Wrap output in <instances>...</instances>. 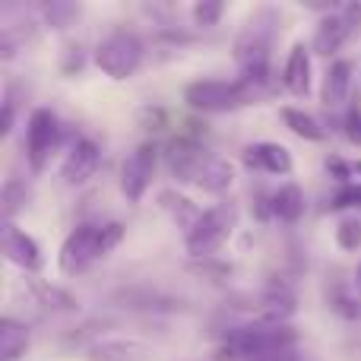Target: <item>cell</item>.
<instances>
[{
	"instance_id": "26",
	"label": "cell",
	"mask_w": 361,
	"mask_h": 361,
	"mask_svg": "<svg viewBox=\"0 0 361 361\" xmlns=\"http://www.w3.org/2000/svg\"><path fill=\"white\" fill-rule=\"evenodd\" d=\"M336 244L339 250H345V254H355L361 250V219H343V222L336 225Z\"/></svg>"
},
{
	"instance_id": "12",
	"label": "cell",
	"mask_w": 361,
	"mask_h": 361,
	"mask_svg": "<svg viewBox=\"0 0 361 361\" xmlns=\"http://www.w3.org/2000/svg\"><path fill=\"white\" fill-rule=\"evenodd\" d=\"M99 165H102V146L92 137H80L61 162V180L67 187H80L99 171Z\"/></svg>"
},
{
	"instance_id": "20",
	"label": "cell",
	"mask_w": 361,
	"mask_h": 361,
	"mask_svg": "<svg viewBox=\"0 0 361 361\" xmlns=\"http://www.w3.org/2000/svg\"><path fill=\"white\" fill-rule=\"evenodd\" d=\"M279 118H282V124H286L298 140H305V143H324V140H326V127L320 124L314 114L301 111V108L282 105L279 108Z\"/></svg>"
},
{
	"instance_id": "25",
	"label": "cell",
	"mask_w": 361,
	"mask_h": 361,
	"mask_svg": "<svg viewBox=\"0 0 361 361\" xmlns=\"http://www.w3.org/2000/svg\"><path fill=\"white\" fill-rule=\"evenodd\" d=\"M187 269H190L193 276H203L206 282H216V286H222V282L231 279V263H222L216 260V257H206V260H190L187 263Z\"/></svg>"
},
{
	"instance_id": "11",
	"label": "cell",
	"mask_w": 361,
	"mask_h": 361,
	"mask_svg": "<svg viewBox=\"0 0 361 361\" xmlns=\"http://www.w3.org/2000/svg\"><path fill=\"white\" fill-rule=\"evenodd\" d=\"M361 25V4H343L336 13L324 16L314 29V38H311V51L317 57H333L345 42L349 35Z\"/></svg>"
},
{
	"instance_id": "32",
	"label": "cell",
	"mask_w": 361,
	"mask_h": 361,
	"mask_svg": "<svg viewBox=\"0 0 361 361\" xmlns=\"http://www.w3.org/2000/svg\"><path fill=\"white\" fill-rule=\"evenodd\" d=\"M326 171H330V175L339 180V187L355 184V171H352V162H345V159H339V156H330V159H326Z\"/></svg>"
},
{
	"instance_id": "29",
	"label": "cell",
	"mask_w": 361,
	"mask_h": 361,
	"mask_svg": "<svg viewBox=\"0 0 361 361\" xmlns=\"http://www.w3.org/2000/svg\"><path fill=\"white\" fill-rule=\"evenodd\" d=\"M76 13H80V6H73V4H48L44 6V23L51 29H67L76 19Z\"/></svg>"
},
{
	"instance_id": "23",
	"label": "cell",
	"mask_w": 361,
	"mask_h": 361,
	"mask_svg": "<svg viewBox=\"0 0 361 361\" xmlns=\"http://www.w3.org/2000/svg\"><path fill=\"white\" fill-rule=\"evenodd\" d=\"M29 200H32V190L23 184V180L19 178L6 180L4 190H0V212H4V222H13V216L29 206Z\"/></svg>"
},
{
	"instance_id": "18",
	"label": "cell",
	"mask_w": 361,
	"mask_h": 361,
	"mask_svg": "<svg viewBox=\"0 0 361 361\" xmlns=\"http://www.w3.org/2000/svg\"><path fill=\"white\" fill-rule=\"evenodd\" d=\"M269 206H273V219L286 225H295L307 209V200H305V190L298 184H282L276 193H269Z\"/></svg>"
},
{
	"instance_id": "15",
	"label": "cell",
	"mask_w": 361,
	"mask_h": 361,
	"mask_svg": "<svg viewBox=\"0 0 361 361\" xmlns=\"http://www.w3.org/2000/svg\"><path fill=\"white\" fill-rule=\"evenodd\" d=\"M311 54H314L311 44L295 42L286 63H282V86L295 99H305L311 92Z\"/></svg>"
},
{
	"instance_id": "17",
	"label": "cell",
	"mask_w": 361,
	"mask_h": 361,
	"mask_svg": "<svg viewBox=\"0 0 361 361\" xmlns=\"http://www.w3.org/2000/svg\"><path fill=\"white\" fill-rule=\"evenodd\" d=\"M159 209L165 212V216L171 219V222L178 225L180 231H184V238L190 235L193 228L200 225V219H203L206 209H200L197 203H193L187 193L180 190H171V187H165V190H159Z\"/></svg>"
},
{
	"instance_id": "19",
	"label": "cell",
	"mask_w": 361,
	"mask_h": 361,
	"mask_svg": "<svg viewBox=\"0 0 361 361\" xmlns=\"http://www.w3.org/2000/svg\"><path fill=\"white\" fill-rule=\"evenodd\" d=\"M29 292H32V298H35V305H42L44 311H54V314H76L80 311V301H76L67 288L51 286V282L35 279V276L29 279Z\"/></svg>"
},
{
	"instance_id": "13",
	"label": "cell",
	"mask_w": 361,
	"mask_h": 361,
	"mask_svg": "<svg viewBox=\"0 0 361 361\" xmlns=\"http://www.w3.org/2000/svg\"><path fill=\"white\" fill-rule=\"evenodd\" d=\"M241 159L250 171H263V175H276V178H288L295 169L292 152H288L282 143H269V140L244 146Z\"/></svg>"
},
{
	"instance_id": "1",
	"label": "cell",
	"mask_w": 361,
	"mask_h": 361,
	"mask_svg": "<svg viewBox=\"0 0 361 361\" xmlns=\"http://www.w3.org/2000/svg\"><path fill=\"white\" fill-rule=\"evenodd\" d=\"M165 162H169V171L180 184H190L203 193H225L235 184L231 162H225L222 156H212L193 137L171 140L169 152H165Z\"/></svg>"
},
{
	"instance_id": "24",
	"label": "cell",
	"mask_w": 361,
	"mask_h": 361,
	"mask_svg": "<svg viewBox=\"0 0 361 361\" xmlns=\"http://www.w3.org/2000/svg\"><path fill=\"white\" fill-rule=\"evenodd\" d=\"M326 301H330V311H336L343 320H358L361 317V298L355 292H349L345 286H333Z\"/></svg>"
},
{
	"instance_id": "34",
	"label": "cell",
	"mask_w": 361,
	"mask_h": 361,
	"mask_svg": "<svg viewBox=\"0 0 361 361\" xmlns=\"http://www.w3.org/2000/svg\"><path fill=\"white\" fill-rule=\"evenodd\" d=\"M95 326H99V324H92V326H86V330H92V333H89V343H99V330H95ZM63 343H67V345H82V333H70V336L67 339H63ZM92 345H89V349H92Z\"/></svg>"
},
{
	"instance_id": "31",
	"label": "cell",
	"mask_w": 361,
	"mask_h": 361,
	"mask_svg": "<svg viewBox=\"0 0 361 361\" xmlns=\"http://www.w3.org/2000/svg\"><path fill=\"white\" fill-rule=\"evenodd\" d=\"M82 63H86V54H82V44L80 42H70L67 48H63V54H61V73L63 76H76L82 70Z\"/></svg>"
},
{
	"instance_id": "36",
	"label": "cell",
	"mask_w": 361,
	"mask_h": 361,
	"mask_svg": "<svg viewBox=\"0 0 361 361\" xmlns=\"http://www.w3.org/2000/svg\"><path fill=\"white\" fill-rule=\"evenodd\" d=\"M355 292H358V298H361V263H358V269H355Z\"/></svg>"
},
{
	"instance_id": "4",
	"label": "cell",
	"mask_w": 361,
	"mask_h": 361,
	"mask_svg": "<svg viewBox=\"0 0 361 361\" xmlns=\"http://www.w3.org/2000/svg\"><path fill=\"white\" fill-rule=\"evenodd\" d=\"M298 349V330L286 326H263V324H241L231 326L216 349V361H257L276 352Z\"/></svg>"
},
{
	"instance_id": "2",
	"label": "cell",
	"mask_w": 361,
	"mask_h": 361,
	"mask_svg": "<svg viewBox=\"0 0 361 361\" xmlns=\"http://www.w3.org/2000/svg\"><path fill=\"white\" fill-rule=\"evenodd\" d=\"M276 16L273 6H260L254 16L244 23V29L235 38V63L241 70V80L269 92V51H273L276 35Z\"/></svg>"
},
{
	"instance_id": "14",
	"label": "cell",
	"mask_w": 361,
	"mask_h": 361,
	"mask_svg": "<svg viewBox=\"0 0 361 361\" xmlns=\"http://www.w3.org/2000/svg\"><path fill=\"white\" fill-rule=\"evenodd\" d=\"M4 257L29 276H35L44 263L38 241L32 235H25L23 228H16L13 222H4Z\"/></svg>"
},
{
	"instance_id": "27",
	"label": "cell",
	"mask_w": 361,
	"mask_h": 361,
	"mask_svg": "<svg viewBox=\"0 0 361 361\" xmlns=\"http://www.w3.org/2000/svg\"><path fill=\"white\" fill-rule=\"evenodd\" d=\"M222 13H225V4H219V0H200V4L190 6L193 25H200V29H212V25H219Z\"/></svg>"
},
{
	"instance_id": "5",
	"label": "cell",
	"mask_w": 361,
	"mask_h": 361,
	"mask_svg": "<svg viewBox=\"0 0 361 361\" xmlns=\"http://www.w3.org/2000/svg\"><path fill=\"white\" fill-rule=\"evenodd\" d=\"M267 95V89L254 86V82L241 80H193L184 89V102L187 108L200 114H225V111H241L250 108Z\"/></svg>"
},
{
	"instance_id": "28",
	"label": "cell",
	"mask_w": 361,
	"mask_h": 361,
	"mask_svg": "<svg viewBox=\"0 0 361 361\" xmlns=\"http://www.w3.org/2000/svg\"><path fill=\"white\" fill-rule=\"evenodd\" d=\"M343 133L352 146L361 149V102L358 99H352L349 108L343 111Z\"/></svg>"
},
{
	"instance_id": "37",
	"label": "cell",
	"mask_w": 361,
	"mask_h": 361,
	"mask_svg": "<svg viewBox=\"0 0 361 361\" xmlns=\"http://www.w3.org/2000/svg\"><path fill=\"white\" fill-rule=\"evenodd\" d=\"M352 171H355V178H361V159L358 162H352Z\"/></svg>"
},
{
	"instance_id": "22",
	"label": "cell",
	"mask_w": 361,
	"mask_h": 361,
	"mask_svg": "<svg viewBox=\"0 0 361 361\" xmlns=\"http://www.w3.org/2000/svg\"><path fill=\"white\" fill-rule=\"evenodd\" d=\"M143 355V345L140 343H124V339H102V343H95L92 349L86 352L89 361H133Z\"/></svg>"
},
{
	"instance_id": "10",
	"label": "cell",
	"mask_w": 361,
	"mask_h": 361,
	"mask_svg": "<svg viewBox=\"0 0 361 361\" xmlns=\"http://www.w3.org/2000/svg\"><path fill=\"white\" fill-rule=\"evenodd\" d=\"M159 165V146L156 143H140L127 152L124 165H121V193L127 203H143L146 190H149L152 178H156Z\"/></svg>"
},
{
	"instance_id": "16",
	"label": "cell",
	"mask_w": 361,
	"mask_h": 361,
	"mask_svg": "<svg viewBox=\"0 0 361 361\" xmlns=\"http://www.w3.org/2000/svg\"><path fill=\"white\" fill-rule=\"evenodd\" d=\"M352 61H333L326 67L324 76V89H320V102H324L326 111H345L349 108V89H352Z\"/></svg>"
},
{
	"instance_id": "35",
	"label": "cell",
	"mask_w": 361,
	"mask_h": 361,
	"mask_svg": "<svg viewBox=\"0 0 361 361\" xmlns=\"http://www.w3.org/2000/svg\"><path fill=\"white\" fill-rule=\"evenodd\" d=\"M257 361H298V352H276V355H263Z\"/></svg>"
},
{
	"instance_id": "21",
	"label": "cell",
	"mask_w": 361,
	"mask_h": 361,
	"mask_svg": "<svg viewBox=\"0 0 361 361\" xmlns=\"http://www.w3.org/2000/svg\"><path fill=\"white\" fill-rule=\"evenodd\" d=\"M29 352V326L16 317L0 320V361H19Z\"/></svg>"
},
{
	"instance_id": "6",
	"label": "cell",
	"mask_w": 361,
	"mask_h": 361,
	"mask_svg": "<svg viewBox=\"0 0 361 361\" xmlns=\"http://www.w3.org/2000/svg\"><path fill=\"white\" fill-rule=\"evenodd\" d=\"M225 307L241 314L247 324H263V326H286L298 311L292 292H286L279 286H263L257 292H235L228 295Z\"/></svg>"
},
{
	"instance_id": "8",
	"label": "cell",
	"mask_w": 361,
	"mask_h": 361,
	"mask_svg": "<svg viewBox=\"0 0 361 361\" xmlns=\"http://www.w3.org/2000/svg\"><path fill=\"white\" fill-rule=\"evenodd\" d=\"M238 225V209L231 203H216L203 212L200 225L184 238V247L190 254V260H206V257H216V250L222 247L231 238Z\"/></svg>"
},
{
	"instance_id": "7",
	"label": "cell",
	"mask_w": 361,
	"mask_h": 361,
	"mask_svg": "<svg viewBox=\"0 0 361 361\" xmlns=\"http://www.w3.org/2000/svg\"><path fill=\"white\" fill-rule=\"evenodd\" d=\"M92 61L108 80H130L143 63V42L133 32L118 29L95 44Z\"/></svg>"
},
{
	"instance_id": "30",
	"label": "cell",
	"mask_w": 361,
	"mask_h": 361,
	"mask_svg": "<svg viewBox=\"0 0 361 361\" xmlns=\"http://www.w3.org/2000/svg\"><path fill=\"white\" fill-rule=\"evenodd\" d=\"M330 209L333 212H343V209H361V180L358 184H345L333 193L330 200Z\"/></svg>"
},
{
	"instance_id": "3",
	"label": "cell",
	"mask_w": 361,
	"mask_h": 361,
	"mask_svg": "<svg viewBox=\"0 0 361 361\" xmlns=\"http://www.w3.org/2000/svg\"><path fill=\"white\" fill-rule=\"evenodd\" d=\"M124 225L121 222H82L63 238L61 250H57V269L63 276H80L86 273L92 263L105 260L121 241H124Z\"/></svg>"
},
{
	"instance_id": "33",
	"label": "cell",
	"mask_w": 361,
	"mask_h": 361,
	"mask_svg": "<svg viewBox=\"0 0 361 361\" xmlns=\"http://www.w3.org/2000/svg\"><path fill=\"white\" fill-rule=\"evenodd\" d=\"M13 118H16V111H13V99L6 95L4 99V118H0V137L4 140L13 133Z\"/></svg>"
},
{
	"instance_id": "9",
	"label": "cell",
	"mask_w": 361,
	"mask_h": 361,
	"mask_svg": "<svg viewBox=\"0 0 361 361\" xmlns=\"http://www.w3.org/2000/svg\"><path fill=\"white\" fill-rule=\"evenodd\" d=\"M61 146V121L51 108H35L25 121V162L32 175H42Z\"/></svg>"
}]
</instances>
